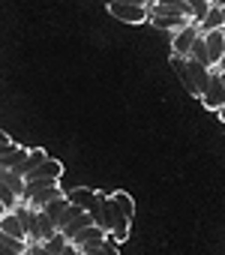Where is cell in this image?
Masks as SVG:
<instances>
[{"instance_id": "cell-1", "label": "cell", "mask_w": 225, "mask_h": 255, "mask_svg": "<svg viewBox=\"0 0 225 255\" xmlns=\"http://www.w3.org/2000/svg\"><path fill=\"white\" fill-rule=\"evenodd\" d=\"M171 69L177 72V78L186 87V93L201 99L204 87L210 84V72L213 69L204 66V63H198V60H192V57H180V54H171Z\"/></svg>"}, {"instance_id": "cell-2", "label": "cell", "mask_w": 225, "mask_h": 255, "mask_svg": "<svg viewBox=\"0 0 225 255\" xmlns=\"http://www.w3.org/2000/svg\"><path fill=\"white\" fill-rule=\"evenodd\" d=\"M99 204H102V216H99V228L108 231V237H114L117 243H123L129 237V228H132V219L120 210V204L111 198V192H99Z\"/></svg>"}, {"instance_id": "cell-3", "label": "cell", "mask_w": 225, "mask_h": 255, "mask_svg": "<svg viewBox=\"0 0 225 255\" xmlns=\"http://www.w3.org/2000/svg\"><path fill=\"white\" fill-rule=\"evenodd\" d=\"M60 195H66L63 186H60V180H27L21 201H24L27 207H33V210H45V207H48L54 198H60Z\"/></svg>"}, {"instance_id": "cell-4", "label": "cell", "mask_w": 225, "mask_h": 255, "mask_svg": "<svg viewBox=\"0 0 225 255\" xmlns=\"http://www.w3.org/2000/svg\"><path fill=\"white\" fill-rule=\"evenodd\" d=\"M108 12L117 21H123V24H144V21H150V9L144 6V0H135V3H108Z\"/></svg>"}, {"instance_id": "cell-5", "label": "cell", "mask_w": 225, "mask_h": 255, "mask_svg": "<svg viewBox=\"0 0 225 255\" xmlns=\"http://www.w3.org/2000/svg\"><path fill=\"white\" fill-rule=\"evenodd\" d=\"M201 102H204V108H210V111H219V108L225 105V81H222L219 69H213V72H210V84L204 87Z\"/></svg>"}, {"instance_id": "cell-6", "label": "cell", "mask_w": 225, "mask_h": 255, "mask_svg": "<svg viewBox=\"0 0 225 255\" xmlns=\"http://www.w3.org/2000/svg\"><path fill=\"white\" fill-rule=\"evenodd\" d=\"M201 36V27L192 21V24H186L183 30H177L174 36H171V54H180V57H189V51H192V45H195V39Z\"/></svg>"}, {"instance_id": "cell-7", "label": "cell", "mask_w": 225, "mask_h": 255, "mask_svg": "<svg viewBox=\"0 0 225 255\" xmlns=\"http://www.w3.org/2000/svg\"><path fill=\"white\" fill-rule=\"evenodd\" d=\"M105 237H108V231H105V228H99V225L93 222V225L81 228V231H78V234L72 237V243H75V246H78V249L84 252V249H96V246H99V243H102Z\"/></svg>"}, {"instance_id": "cell-8", "label": "cell", "mask_w": 225, "mask_h": 255, "mask_svg": "<svg viewBox=\"0 0 225 255\" xmlns=\"http://www.w3.org/2000/svg\"><path fill=\"white\" fill-rule=\"evenodd\" d=\"M24 177H27V180H60V177H63V162L48 156V159L39 162L33 171H27Z\"/></svg>"}, {"instance_id": "cell-9", "label": "cell", "mask_w": 225, "mask_h": 255, "mask_svg": "<svg viewBox=\"0 0 225 255\" xmlns=\"http://www.w3.org/2000/svg\"><path fill=\"white\" fill-rule=\"evenodd\" d=\"M204 39H207V51H210V66L216 69L225 54V30H207Z\"/></svg>"}, {"instance_id": "cell-10", "label": "cell", "mask_w": 225, "mask_h": 255, "mask_svg": "<svg viewBox=\"0 0 225 255\" xmlns=\"http://www.w3.org/2000/svg\"><path fill=\"white\" fill-rule=\"evenodd\" d=\"M27 153H30V147H15V150H9V153H0V168H6V171H21L24 174V162H27Z\"/></svg>"}, {"instance_id": "cell-11", "label": "cell", "mask_w": 225, "mask_h": 255, "mask_svg": "<svg viewBox=\"0 0 225 255\" xmlns=\"http://www.w3.org/2000/svg\"><path fill=\"white\" fill-rule=\"evenodd\" d=\"M96 189H87V186H72L69 192H66V201L69 204H75V207H81V210H90L93 204H96Z\"/></svg>"}, {"instance_id": "cell-12", "label": "cell", "mask_w": 225, "mask_h": 255, "mask_svg": "<svg viewBox=\"0 0 225 255\" xmlns=\"http://www.w3.org/2000/svg\"><path fill=\"white\" fill-rule=\"evenodd\" d=\"M0 231H6V234H12V237H18V240H27L24 222H21V216H18L15 210H6L3 216H0Z\"/></svg>"}, {"instance_id": "cell-13", "label": "cell", "mask_w": 225, "mask_h": 255, "mask_svg": "<svg viewBox=\"0 0 225 255\" xmlns=\"http://www.w3.org/2000/svg\"><path fill=\"white\" fill-rule=\"evenodd\" d=\"M150 24L153 27H162V30H183L186 24H192L186 15H150Z\"/></svg>"}, {"instance_id": "cell-14", "label": "cell", "mask_w": 225, "mask_h": 255, "mask_svg": "<svg viewBox=\"0 0 225 255\" xmlns=\"http://www.w3.org/2000/svg\"><path fill=\"white\" fill-rule=\"evenodd\" d=\"M60 231V225L45 213V210H39V225H36V243H45L48 237H54Z\"/></svg>"}, {"instance_id": "cell-15", "label": "cell", "mask_w": 225, "mask_h": 255, "mask_svg": "<svg viewBox=\"0 0 225 255\" xmlns=\"http://www.w3.org/2000/svg\"><path fill=\"white\" fill-rule=\"evenodd\" d=\"M198 27H201V33H207V30H222V27H225V12H222V6L213 3L210 12L204 15V21H201Z\"/></svg>"}, {"instance_id": "cell-16", "label": "cell", "mask_w": 225, "mask_h": 255, "mask_svg": "<svg viewBox=\"0 0 225 255\" xmlns=\"http://www.w3.org/2000/svg\"><path fill=\"white\" fill-rule=\"evenodd\" d=\"M0 180H3L12 192H18V195H24V186H27V177L21 174V171H6V168H0Z\"/></svg>"}, {"instance_id": "cell-17", "label": "cell", "mask_w": 225, "mask_h": 255, "mask_svg": "<svg viewBox=\"0 0 225 255\" xmlns=\"http://www.w3.org/2000/svg\"><path fill=\"white\" fill-rule=\"evenodd\" d=\"M87 225H93V216H90V210H84V213H78L72 222H66V225H63V234L72 240V237H75L81 228H87Z\"/></svg>"}, {"instance_id": "cell-18", "label": "cell", "mask_w": 225, "mask_h": 255, "mask_svg": "<svg viewBox=\"0 0 225 255\" xmlns=\"http://www.w3.org/2000/svg\"><path fill=\"white\" fill-rule=\"evenodd\" d=\"M210 6H213V0H189V18H192L195 24H201L204 15L210 12Z\"/></svg>"}, {"instance_id": "cell-19", "label": "cell", "mask_w": 225, "mask_h": 255, "mask_svg": "<svg viewBox=\"0 0 225 255\" xmlns=\"http://www.w3.org/2000/svg\"><path fill=\"white\" fill-rule=\"evenodd\" d=\"M189 57H192V60H198V63H204V66H210V51H207V39H204V33L195 39V45H192ZM210 69H213V66H210Z\"/></svg>"}, {"instance_id": "cell-20", "label": "cell", "mask_w": 225, "mask_h": 255, "mask_svg": "<svg viewBox=\"0 0 225 255\" xmlns=\"http://www.w3.org/2000/svg\"><path fill=\"white\" fill-rule=\"evenodd\" d=\"M111 198H114V201L120 204V210H123L129 219H135V201H132V195H129V192L117 189V192H111Z\"/></svg>"}, {"instance_id": "cell-21", "label": "cell", "mask_w": 225, "mask_h": 255, "mask_svg": "<svg viewBox=\"0 0 225 255\" xmlns=\"http://www.w3.org/2000/svg\"><path fill=\"white\" fill-rule=\"evenodd\" d=\"M42 246H45V249H48L51 255H60V252H63V249L69 246V237H66L63 231H57V234H54V237H48V240H45Z\"/></svg>"}, {"instance_id": "cell-22", "label": "cell", "mask_w": 225, "mask_h": 255, "mask_svg": "<svg viewBox=\"0 0 225 255\" xmlns=\"http://www.w3.org/2000/svg\"><path fill=\"white\" fill-rule=\"evenodd\" d=\"M0 201L6 204V210H15V207H18V201H21V195H18V192H12L3 180H0Z\"/></svg>"}, {"instance_id": "cell-23", "label": "cell", "mask_w": 225, "mask_h": 255, "mask_svg": "<svg viewBox=\"0 0 225 255\" xmlns=\"http://www.w3.org/2000/svg\"><path fill=\"white\" fill-rule=\"evenodd\" d=\"M45 159H48V153H45L42 147H30V153H27V162H24V174H27V171H33V168H36L39 162H45Z\"/></svg>"}, {"instance_id": "cell-24", "label": "cell", "mask_w": 225, "mask_h": 255, "mask_svg": "<svg viewBox=\"0 0 225 255\" xmlns=\"http://www.w3.org/2000/svg\"><path fill=\"white\" fill-rule=\"evenodd\" d=\"M15 147H18V144H15L3 129H0V153H9V150H15Z\"/></svg>"}, {"instance_id": "cell-25", "label": "cell", "mask_w": 225, "mask_h": 255, "mask_svg": "<svg viewBox=\"0 0 225 255\" xmlns=\"http://www.w3.org/2000/svg\"><path fill=\"white\" fill-rule=\"evenodd\" d=\"M27 255H51V252H48L42 243H30V246H27Z\"/></svg>"}, {"instance_id": "cell-26", "label": "cell", "mask_w": 225, "mask_h": 255, "mask_svg": "<svg viewBox=\"0 0 225 255\" xmlns=\"http://www.w3.org/2000/svg\"><path fill=\"white\" fill-rule=\"evenodd\" d=\"M60 255H81V249H78V246H75V243L69 240V246H66V249H63Z\"/></svg>"}, {"instance_id": "cell-27", "label": "cell", "mask_w": 225, "mask_h": 255, "mask_svg": "<svg viewBox=\"0 0 225 255\" xmlns=\"http://www.w3.org/2000/svg\"><path fill=\"white\" fill-rule=\"evenodd\" d=\"M156 3H165V0H144V6L150 9V6H156Z\"/></svg>"}, {"instance_id": "cell-28", "label": "cell", "mask_w": 225, "mask_h": 255, "mask_svg": "<svg viewBox=\"0 0 225 255\" xmlns=\"http://www.w3.org/2000/svg\"><path fill=\"white\" fill-rule=\"evenodd\" d=\"M105 3H135V0H105Z\"/></svg>"}, {"instance_id": "cell-29", "label": "cell", "mask_w": 225, "mask_h": 255, "mask_svg": "<svg viewBox=\"0 0 225 255\" xmlns=\"http://www.w3.org/2000/svg\"><path fill=\"white\" fill-rule=\"evenodd\" d=\"M219 72H225V54H222V60H219V66H216Z\"/></svg>"}, {"instance_id": "cell-30", "label": "cell", "mask_w": 225, "mask_h": 255, "mask_svg": "<svg viewBox=\"0 0 225 255\" xmlns=\"http://www.w3.org/2000/svg\"><path fill=\"white\" fill-rule=\"evenodd\" d=\"M216 114H219V117H222V123H225V105H222V108H219Z\"/></svg>"}, {"instance_id": "cell-31", "label": "cell", "mask_w": 225, "mask_h": 255, "mask_svg": "<svg viewBox=\"0 0 225 255\" xmlns=\"http://www.w3.org/2000/svg\"><path fill=\"white\" fill-rule=\"evenodd\" d=\"M213 3H216V6H222V12H225V0H213Z\"/></svg>"}, {"instance_id": "cell-32", "label": "cell", "mask_w": 225, "mask_h": 255, "mask_svg": "<svg viewBox=\"0 0 225 255\" xmlns=\"http://www.w3.org/2000/svg\"><path fill=\"white\" fill-rule=\"evenodd\" d=\"M219 75H222V81H225V72H219Z\"/></svg>"}, {"instance_id": "cell-33", "label": "cell", "mask_w": 225, "mask_h": 255, "mask_svg": "<svg viewBox=\"0 0 225 255\" xmlns=\"http://www.w3.org/2000/svg\"><path fill=\"white\" fill-rule=\"evenodd\" d=\"M81 255H87V252H81Z\"/></svg>"}]
</instances>
